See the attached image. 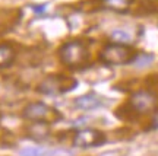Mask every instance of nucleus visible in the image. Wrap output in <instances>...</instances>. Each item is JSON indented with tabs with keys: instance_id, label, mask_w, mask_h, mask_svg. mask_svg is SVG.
<instances>
[{
	"instance_id": "1",
	"label": "nucleus",
	"mask_w": 158,
	"mask_h": 156,
	"mask_svg": "<svg viewBox=\"0 0 158 156\" xmlns=\"http://www.w3.org/2000/svg\"><path fill=\"white\" fill-rule=\"evenodd\" d=\"M116 111L118 118H136L158 111V95L151 90H138Z\"/></svg>"
},
{
	"instance_id": "2",
	"label": "nucleus",
	"mask_w": 158,
	"mask_h": 156,
	"mask_svg": "<svg viewBox=\"0 0 158 156\" xmlns=\"http://www.w3.org/2000/svg\"><path fill=\"white\" fill-rule=\"evenodd\" d=\"M59 57L60 62L69 69H84L89 60L88 45L82 39H70L59 48Z\"/></svg>"
},
{
	"instance_id": "3",
	"label": "nucleus",
	"mask_w": 158,
	"mask_h": 156,
	"mask_svg": "<svg viewBox=\"0 0 158 156\" xmlns=\"http://www.w3.org/2000/svg\"><path fill=\"white\" fill-rule=\"evenodd\" d=\"M138 57L139 51L135 50L133 47L120 42H111L102 47L98 58L107 66H126L138 60Z\"/></svg>"
},
{
	"instance_id": "4",
	"label": "nucleus",
	"mask_w": 158,
	"mask_h": 156,
	"mask_svg": "<svg viewBox=\"0 0 158 156\" xmlns=\"http://www.w3.org/2000/svg\"><path fill=\"white\" fill-rule=\"evenodd\" d=\"M22 117L29 121H38V123H47L53 124L63 120V115L60 112L54 110L53 106L47 105L44 102H32L23 108Z\"/></svg>"
},
{
	"instance_id": "5",
	"label": "nucleus",
	"mask_w": 158,
	"mask_h": 156,
	"mask_svg": "<svg viewBox=\"0 0 158 156\" xmlns=\"http://www.w3.org/2000/svg\"><path fill=\"white\" fill-rule=\"evenodd\" d=\"M76 85H78L76 79L70 78V76L50 74L38 85L37 90L43 95H62L69 90H73Z\"/></svg>"
},
{
	"instance_id": "6",
	"label": "nucleus",
	"mask_w": 158,
	"mask_h": 156,
	"mask_svg": "<svg viewBox=\"0 0 158 156\" xmlns=\"http://www.w3.org/2000/svg\"><path fill=\"white\" fill-rule=\"evenodd\" d=\"M107 142L106 134L95 130V128H82L78 130L73 136V146L81 149H88V147H97Z\"/></svg>"
},
{
	"instance_id": "7",
	"label": "nucleus",
	"mask_w": 158,
	"mask_h": 156,
	"mask_svg": "<svg viewBox=\"0 0 158 156\" xmlns=\"http://www.w3.org/2000/svg\"><path fill=\"white\" fill-rule=\"evenodd\" d=\"M102 98L97 94H86L82 95V96H78L75 99V106L82 110V111H92V110H97L102 106Z\"/></svg>"
},
{
	"instance_id": "8",
	"label": "nucleus",
	"mask_w": 158,
	"mask_h": 156,
	"mask_svg": "<svg viewBox=\"0 0 158 156\" xmlns=\"http://www.w3.org/2000/svg\"><path fill=\"white\" fill-rule=\"evenodd\" d=\"M133 0H98L100 9H108L116 13H127Z\"/></svg>"
},
{
	"instance_id": "9",
	"label": "nucleus",
	"mask_w": 158,
	"mask_h": 156,
	"mask_svg": "<svg viewBox=\"0 0 158 156\" xmlns=\"http://www.w3.org/2000/svg\"><path fill=\"white\" fill-rule=\"evenodd\" d=\"M16 57V51L10 44H0V70L12 66Z\"/></svg>"
},
{
	"instance_id": "10",
	"label": "nucleus",
	"mask_w": 158,
	"mask_h": 156,
	"mask_svg": "<svg viewBox=\"0 0 158 156\" xmlns=\"http://www.w3.org/2000/svg\"><path fill=\"white\" fill-rule=\"evenodd\" d=\"M31 133H35L32 134L31 137L35 140H43L48 136V127H47V123H38V121H34V126L29 128Z\"/></svg>"
},
{
	"instance_id": "11",
	"label": "nucleus",
	"mask_w": 158,
	"mask_h": 156,
	"mask_svg": "<svg viewBox=\"0 0 158 156\" xmlns=\"http://www.w3.org/2000/svg\"><path fill=\"white\" fill-rule=\"evenodd\" d=\"M22 156H48L50 152L44 150V149H38V147H28V149H23L21 150Z\"/></svg>"
},
{
	"instance_id": "12",
	"label": "nucleus",
	"mask_w": 158,
	"mask_h": 156,
	"mask_svg": "<svg viewBox=\"0 0 158 156\" xmlns=\"http://www.w3.org/2000/svg\"><path fill=\"white\" fill-rule=\"evenodd\" d=\"M145 13H158V0H147V5L143 3Z\"/></svg>"
},
{
	"instance_id": "13",
	"label": "nucleus",
	"mask_w": 158,
	"mask_h": 156,
	"mask_svg": "<svg viewBox=\"0 0 158 156\" xmlns=\"http://www.w3.org/2000/svg\"><path fill=\"white\" fill-rule=\"evenodd\" d=\"M113 39L116 42H120V44H126L127 41H129V35L123 31H114L113 32Z\"/></svg>"
},
{
	"instance_id": "14",
	"label": "nucleus",
	"mask_w": 158,
	"mask_h": 156,
	"mask_svg": "<svg viewBox=\"0 0 158 156\" xmlns=\"http://www.w3.org/2000/svg\"><path fill=\"white\" fill-rule=\"evenodd\" d=\"M149 128H158V111L155 112V115L151 118V126Z\"/></svg>"
}]
</instances>
